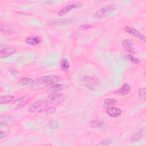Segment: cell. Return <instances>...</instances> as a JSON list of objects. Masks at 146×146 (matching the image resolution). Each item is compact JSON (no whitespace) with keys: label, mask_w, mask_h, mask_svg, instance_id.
I'll return each instance as SVG.
<instances>
[{"label":"cell","mask_w":146,"mask_h":146,"mask_svg":"<svg viewBox=\"0 0 146 146\" xmlns=\"http://www.w3.org/2000/svg\"><path fill=\"white\" fill-rule=\"evenodd\" d=\"M62 77L59 75H51L42 76L35 80V84L38 86H51L61 80Z\"/></svg>","instance_id":"obj_1"},{"label":"cell","mask_w":146,"mask_h":146,"mask_svg":"<svg viewBox=\"0 0 146 146\" xmlns=\"http://www.w3.org/2000/svg\"><path fill=\"white\" fill-rule=\"evenodd\" d=\"M82 85L90 91L96 89L99 85V80L98 78L92 75H84L80 79Z\"/></svg>","instance_id":"obj_2"},{"label":"cell","mask_w":146,"mask_h":146,"mask_svg":"<svg viewBox=\"0 0 146 146\" xmlns=\"http://www.w3.org/2000/svg\"><path fill=\"white\" fill-rule=\"evenodd\" d=\"M116 9L117 7L115 5L113 4L108 5L95 11L93 13V17L96 19H102L110 15Z\"/></svg>","instance_id":"obj_3"},{"label":"cell","mask_w":146,"mask_h":146,"mask_svg":"<svg viewBox=\"0 0 146 146\" xmlns=\"http://www.w3.org/2000/svg\"><path fill=\"white\" fill-rule=\"evenodd\" d=\"M48 103L45 99H42L31 103L27 108V110L30 113L43 112L48 107Z\"/></svg>","instance_id":"obj_4"},{"label":"cell","mask_w":146,"mask_h":146,"mask_svg":"<svg viewBox=\"0 0 146 146\" xmlns=\"http://www.w3.org/2000/svg\"><path fill=\"white\" fill-rule=\"evenodd\" d=\"M67 96L61 92H53L46 98V100L48 104H60L66 100Z\"/></svg>","instance_id":"obj_5"},{"label":"cell","mask_w":146,"mask_h":146,"mask_svg":"<svg viewBox=\"0 0 146 146\" xmlns=\"http://www.w3.org/2000/svg\"><path fill=\"white\" fill-rule=\"evenodd\" d=\"M124 30L125 33L129 34V35L133 36V37L139 40H141L143 42L145 41V36L135 27L129 26H126L124 27Z\"/></svg>","instance_id":"obj_6"},{"label":"cell","mask_w":146,"mask_h":146,"mask_svg":"<svg viewBox=\"0 0 146 146\" xmlns=\"http://www.w3.org/2000/svg\"><path fill=\"white\" fill-rule=\"evenodd\" d=\"M30 100L29 97L27 96H23L19 99L15 100L13 103L11 104V107L14 110H18L23 106H24L25 104H26Z\"/></svg>","instance_id":"obj_7"},{"label":"cell","mask_w":146,"mask_h":146,"mask_svg":"<svg viewBox=\"0 0 146 146\" xmlns=\"http://www.w3.org/2000/svg\"><path fill=\"white\" fill-rule=\"evenodd\" d=\"M17 52V48L13 46H7L1 48L0 51V58L1 59L6 58Z\"/></svg>","instance_id":"obj_8"},{"label":"cell","mask_w":146,"mask_h":146,"mask_svg":"<svg viewBox=\"0 0 146 146\" xmlns=\"http://www.w3.org/2000/svg\"><path fill=\"white\" fill-rule=\"evenodd\" d=\"M16 121V119L12 115H3L0 117L1 126H9L13 124Z\"/></svg>","instance_id":"obj_9"},{"label":"cell","mask_w":146,"mask_h":146,"mask_svg":"<svg viewBox=\"0 0 146 146\" xmlns=\"http://www.w3.org/2000/svg\"><path fill=\"white\" fill-rule=\"evenodd\" d=\"M80 6V5L79 3H71L69 4L67 6H66L65 7H63L59 12H58V15L59 16H63L64 15H66L67 13H68V12H70V11H71L73 9H75L77 7H79Z\"/></svg>","instance_id":"obj_10"},{"label":"cell","mask_w":146,"mask_h":146,"mask_svg":"<svg viewBox=\"0 0 146 146\" xmlns=\"http://www.w3.org/2000/svg\"><path fill=\"white\" fill-rule=\"evenodd\" d=\"M121 45L124 50L127 52L132 54H134L135 52L133 48V43L130 39H125L123 40L121 42Z\"/></svg>","instance_id":"obj_11"},{"label":"cell","mask_w":146,"mask_h":146,"mask_svg":"<svg viewBox=\"0 0 146 146\" xmlns=\"http://www.w3.org/2000/svg\"><path fill=\"white\" fill-rule=\"evenodd\" d=\"M107 113L112 117H117L120 116L122 113V111L120 108L112 106L106 108Z\"/></svg>","instance_id":"obj_12"},{"label":"cell","mask_w":146,"mask_h":146,"mask_svg":"<svg viewBox=\"0 0 146 146\" xmlns=\"http://www.w3.org/2000/svg\"><path fill=\"white\" fill-rule=\"evenodd\" d=\"M42 38L39 36L33 35L29 36L25 39V42L31 46H36L42 43Z\"/></svg>","instance_id":"obj_13"},{"label":"cell","mask_w":146,"mask_h":146,"mask_svg":"<svg viewBox=\"0 0 146 146\" xmlns=\"http://www.w3.org/2000/svg\"><path fill=\"white\" fill-rule=\"evenodd\" d=\"M90 125L94 129L105 130L107 128L106 123L100 120H94L90 123Z\"/></svg>","instance_id":"obj_14"},{"label":"cell","mask_w":146,"mask_h":146,"mask_svg":"<svg viewBox=\"0 0 146 146\" xmlns=\"http://www.w3.org/2000/svg\"><path fill=\"white\" fill-rule=\"evenodd\" d=\"M145 128L144 127L140 129L135 133H134L130 138V142L131 143H134L139 141L145 135Z\"/></svg>","instance_id":"obj_15"},{"label":"cell","mask_w":146,"mask_h":146,"mask_svg":"<svg viewBox=\"0 0 146 146\" xmlns=\"http://www.w3.org/2000/svg\"><path fill=\"white\" fill-rule=\"evenodd\" d=\"M131 91V86L128 83H124L123 84L120 88L115 91V94L124 96L128 94Z\"/></svg>","instance_id":"obj_16"},{"label":"cell","mask_w":146,"mask_h":146,"mask_svg":"<svg viewBox=\"0 0 146 146\" xmlns=\"http://www.w3.org/2000/svg\"><path fill=\"white\" fill-rule=\"evenodd\" d=\"M0 31L2 34L6 35H12L15 33V29L9 25L1 24L0 25Z\"/></svg>","instance_id":"obj_17"},{"label":"cell","mask_w":146,"mask_h":146,"mask_svg":"<svg viewBox=\"0 0 146 146\" xmlns=\"http://www.w3.org/2000/svg\"><path fill=\"white\" fill-rule=\"evenodd\" d=\"M66 88L65 85L61 84V83H55L52 85H51L49 88L48 91L50 92V93L53 92H59L63 90H64Z\"/></svg>","instance_id":"obj_18"},{"label":"cell","mask_w":146,"mask_h":146,"mask_svg":"<svg viewBox=\"0 0 146 146\" xmlns=\"http://www.w3.org/2000/svg\"><path fill=\"white\" fill-rule=\"evenodd\" d=\"M19 83L23 86H31L35 84V80L28 77H24L20 79Z\"/></svg>","instance_id":"obj_19"},{"label":"cell","mask_w":146,"mask_h":146,"mask_svg":"<svg viewBox=\"0 0 146 146\" xmlns=\"http://www.w3.org/2000/svg\"><path fill=\"white\" fill-rule=\"evenodd\" d=\"M117 100L113 98H107L104 100V101L103 103V108H107L108 107L113 106L116 103Z\"/></svg>","instance_id":"obj_20"},{"label":"cell","mask_w":146,"mask_h":146,"mask_svg":"<svg viewBox=\"0 0 146 146\" xmlns=\"http://www.w3.org/2000/svg\"><path fill=\"white\" fill-rule=\"evenodd\" d=\"M70 64L67 59L64 58L60 60V68L63 71H67L69 70Z\"/></svg>","instance_id":"obj_21"},{"label":"cell","mask_w":146,"mask_h":146,"mask_svg":"<svg viewBox=\"0 0 146 146\" xmlns=\"http://www.w3.org/2000/svg\"><path fill=\"white\" fill-rule=\"evenodd\" d=\"M14 99V96L11 95H2L0 97V104H6L11 101Z\"/></svg>","instance_id":"obj_22"},{"label":"cell","mask_w":146,"mask_h":146,"mask_svg":"<svg viewBox=\"0 0 146 146\" xmlns=\"http://www.w3.org/2000/svg\"><path fill=\"white\" fill-rule=\"evenodd\" d=\"M138 98L141 102H144L146 98V89L145 87L140 88L138 91Z\"/></svg>","instance_id":"obj_23"},{"label":"cell","mask_w":146,"mask_h":146,"mask_svg":"<svg viewBox=\"0 0 146 146\" xmlns=\"http://www.w3.org/2000/svg\"><path fill=\"white\" fill-rule=\"evenodd\" d=\"M60 126L59 122L56 120H51L47 123V127L51 129H56Z\"/></svg>","instance_id":"obj_24"},{"label":"cell","mask_w":146,"mask_h":146,"mask_svg":"<svg viewBox=\"0 0 146 146\" xmlns=\"http://www.w3.org/2000/svg\"><path fill=\"white\" fill-rule=\"evenodd\" d=\"M125 58H126V59H127L128 60H129L131 62H132V63H133L135 64H138L140 63V60L139 58H136L132 54L126 55Z\"/></svg>","instance_id":"obj_25"},{"label":"cell","mask_w":146,"mask_h":146,"mask_svg":"<svg viewBox=\"0 0 146 146\" xmlns=\"http://www.w3.org/2000/svg\"><path fill=\"white\" fill-rule=\"evenodd\" d=\"M112 143V139L111 138L106 139L101 141H100L99 143H98L97 145L98 146H109Z\"/></svg>","instance_id":"obj_26"},{"label":"cell","mask_w":146,"mask_h":146,"mask_svg":"<svg viewBox=\"0 0 146 146\" xmlns=\"http://www.w3.org/2000/svg\"><path fill=\"white\" fill-rule=\"evenodd\" d=\"M72 22V20L70 18L67 19L66 18L64 19H61L60 21H57L55 22H54V24H59V25H64V24H68V23H71Z\"/></svg>","instance_id":"obj_27"},{"label":"cell","mask_w":146,"mask_h":146,"mask_svg":"<svg viewBox=\"0 0 146 146\" xmlns=\"http://www.w3.org/2000/svg\"><path fill=\"white\" fill-rule=\"evenodd\" d=\"M55 111V108L54 107H47L45 110V112L47 114H51Z\"/></svg>","instance_id":"obj_28"},{"label":"cell","mask_w":146,"mask_h":146,"mask_svg":"<svg viewBox=\"0 0 146 146\" xmlns=\"http://www.w3.org/2000/svg\"><path fill=\"white\" fill-rule=\"evenodd\" d=\"M92 27V25L87 24V25H83L80 26L79 27H80V29H87L91 28Z\"/></svg>","instance_id":"obj_29"},{"label":"cell","mask_w":146,"mask_h":146,"mask_svg":"<svg viewBox=\"0 0 146 146\" xmlns=\"http://www.w3.org/2000/svg\"><path fill=\"white\" fill-rule=\"evenodd\" d=\"M7 136V133L5 131H0V138L2 139L3 138H5Z\"/></svg>","instance_id":"obj_30"}]
</instances>
